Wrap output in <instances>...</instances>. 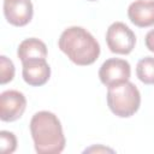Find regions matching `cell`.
<instances>
[{
	"mask_svg": "<svg viewBox=\"0 0 154 154\" xmlns=\"http://www.w3.org/2000/svg\"><path fill=\"white\" fill-rule=\"evenodd\" d=\"M130 76L131 66L125 59L109 58L105 60L99 69V78L107 88L128 82Z\"/></svg>",
	"mask_w": 154,
	"mask_h": 154,
	"instance_id": "5",
	"label": "cell"
},
{
	"mask_svg": "<svg viewBox=\"0 0 154 154\" xmlns=\"http://www.w3.org/2000/svg\"><path fill=\"white\" fill-rule=\"evenodd\" d=\"M34 147L38 154H59L66 140L59 118L49 111L36 112L29 124Z\"/></svg>",
	"mask_w": 154,
	"mask_h": 154,
	"instance_id": "1",
	"label": "cell"
},
{
	"mask_svg": "<svg viewBox=\"0 0 154 154\" xmlns=\"http://www.w3.org/2000/svg\"><path fill=\"white\" fill-rule=\"evenodd\" d=\"M14 65L11 59H8L6 55H0V83L6 84L11 82L14 77Z\"/></svg>",
	"mask_w": 154,
	"mask_h": 154,
	"instance_id": "12",
	"label": "cell"
},
{
	"mask_svg": "<svg viewBox=\"0 0 154 154\" xmlns=\"http://www.w3.org/2000/svg\"><path fill=\"white\" fill-rule=\"evenodd\" d=\"M22 64V76L26 84L31 87H41L48 82L51 77V67L46 59H30Z\"/></svg>",
	"mask_w": 154,
	"mask_h": 154,
	"instance_id": "8",
	"label": "cell"
},
{
	"mask_svg": "<svg viewBox=\"0 0 154 154\" xmlns=\"http://www.w3.org/2000/svg\"><path fill=\"white\" fill-rule=\"evenodd\" d=\"M2 11L6 20L14 26L29 24L34 16L31 0H4Z\"/></svg>",
	"mask_w": 154,
	"mask_h": 154,
	"instance_id": "7",
	"label": "cell"
},
{
	"mask_svg": "<svg viewBox=\"0 0 154 154\" xmlns=\"http://www.w3.org/2000/svg\"><path fill=\"white\" fill-rule=\"evenodd\" d=\"M26 108V99L18 90H6L0 95V119L14 122L19 119Z\"/></svg>",
	"mask_w": 154,
	"mask_h": 154,
	"instance_id": "6",
	"label": "cell"
},
{
	"mask_svg": "<svg viewBox=\"0 0 154 154\" xmlns=\"http://www.w3.org/2000/svg\"><path fill=\"white\" fill-rule=\"evenodd\" d=\"M59 49L76 65L88 66L94 64L100 55V45L96 38L82 26H69L59 40Z\"/></svg>",
	"mask_w": 154,
	"mask_h": 154,
	"instance_id": "2",
	"label": "cell"
},
{
	"mask_svg": "<svg viewBox=\"0 0 154 154\" xmlns=\"http://www.w3.org/2000/svg\"><path fill=\"white\" fill-rule=\"evenodd\" d=\"M144 42H146V47L148 48V51L154 53V29H152L147 32Z\"/></svg>",
	"mask_w": 154,
	"mask_h": 154,
	"instance_id": "14",
	"label": "cell"
},
{
	"mask_svg": "<svg viewBox=\"0 0 154 154\" xmlns=\"http://www.w3.org/2000/svg\"><path fill=\"white\" fill-rule=\"evenodd\" d=\"M47 54L48 51L46 43L36 37L23 40L17 48V55L22 63L30 59H46Z\"/></svg>",
	"mask_w": 154,
	"mask_h": 154,
	"instance_id": "10",
	"label": "cell"
},
{
	"mask_svg": "<svg viewBox=\"0 0 154 154\" xmlns=\"http://www.w3.org/2000/svg\"><path fill=\"white\" fill-rule=\"evenodd\" d=\"M84 152L85 153L87 152H113V149H109V148H105V147L99 146V147H90V148L85 149Z\"/></svg>",
	"mask_w": 154,
	"mask_h": 154,
	"instance_id": "15",
	"label": "cell"
},
{
	"mask_svg": "<svg viewBox=\"0 0 154 154\" xmlns=\"http://www.w3.org/2000/svg\"><path fill=\"white\" fill-rule=\"evenodd\" d=\"M0 147L1 152L4 154H11L16 150L17 148V138L13 132L7 131V130H1L0 131Z\"/></svg>",
	"mask_w": 154,
	"mask_h": 154,
	"instance_id": "13",
	"label": "cell"
},
{
	"mask_svg": "<svg viewBox=\"0 0 154 154\" xmlns=\"http://www.w3.org/2000/svg\"><path fill=\"white\" fill-rule=\"evenodd\" d=\"M136 75L142 83L147 85H153L154 84V57H144L141 60H138L136 65Z\"/></svg>",
	"mask_w": 154,
	"mask_h": 154,
	"instance_id": "11",
	"label": "cell"
},
{
	"mask_svg": "<svg viewBox=\"0 0 154 154\" xmlns=\"http://www.w3.org/2000/svg\"><path fill=\"white\" fill-rule=\"evenodd\" d=\"M88 1H96V0H88Z\"/></svg>",
	"mask_w": 154,
	"mask_h": 154,
	"instance_id": "16",
	"label": "cell"
},
{
	"mask_svg": "<svg viewBox=\"0 0 154 154\" xmlns=\"http://www.w3.org/2000/svg\"><path fill=\"white\" fill-rule=\"evenodd\" d=\"M107 106L119 118L134 116L141 105V93L132 82H124L107 88Z\"/></svg>",
	"mask_w": 154,
	"mask_h": 154,
	"instance_id": "3",
	"label": "cell"
},
{
	"mask_svg": "<svg viewBox=\"0 0 154 154\" xmlns=\"http://www.w3.org/2000/svg\"><path fill=\"white\" fill-rule=\"evenodd\" d=\"M106 43L112 53L126 55L135 48L136 35L125 23L114 22L106 31Z\"/></svg>",
	"mask_w": 154,
	"mask_h": 154,
	"instance_id": "4",
	"label": "cell"
},
{
	"mask_svg": "<svg viewBox=\"0 0 154 154\" xmlns=\"http://www.w3.org/2000/svg\"><path fill=\"white\" fill-rule=\"evenodd\" d=\"M128 17L138 28L154 25V0H135L128 7Z\"/></svg>",
	"mask_w": 154,
	"mask_h": 154,
	"instance_id": "9",
	"label": "cell"
}]
</instances>
